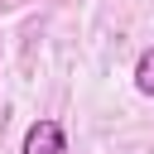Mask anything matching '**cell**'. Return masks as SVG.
Returning <instances> with one entry per match:
<instances>
[{
  "label": "cell",
  "mask_w": 154,
  "mask_h": 154,
  "mask_svg": "<svg viewBox=\"0 0 154 154\" xmlns=\"http://www.w3.org/2000/svg\"><path fill=\"white\" fill-rule=\"evenodd\" d=\"M19 154H67V135H63V125H58L53 116L34 120V125L24 130V144H19Z\"/></svg>",
  "instance_id": "obj_1"
},
{
  "label": "cell",
  "mask_w": 154,
  "mask_h": 154,
  "mask_svg": "<svg viewBox=\"0 0 154 154\" xmlns=\"http://www.w3.org/2000/svg\"><path fill=\"white\" fill-rule=\"evenodd\" d=\"M135 91L140 96H154V43L135 58Z\"/></svg>",
  "instance_id": "obj_2"
}]
</instances>
